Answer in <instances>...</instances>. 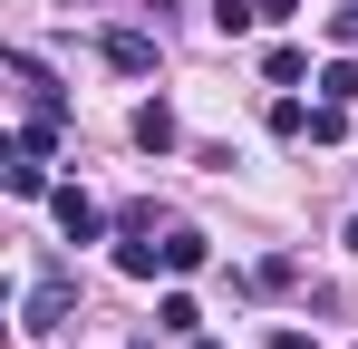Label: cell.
<instances>
[{
  "label": "cell",
  "mask_w": 358,
  "mask_h": 349,
  "mask_svg": "<svg viewBox=\"0 0 358 349\" xmlns=\"http://www.w3.org/2000/svg\"><path fill=\"white\" fill-rule=\"evenodd\" d=\"M271 136H310V107L300 97H271Z\"/></svg>",
  "instance_id": "12"
},
{
  "label": "cell",
  "mask_w": 358,
  "mask_h": 349,
  "mask_svg": "<svg viewBox=\"0 0 358 349\" xmlns=\"http://www.w3.org/2000/svg\"><path fill=\"white\" fill-rule=\"evenodd\" d=\"M291 10H300V0H262V20H291Z\"/></svg>",
  "instance_id": "14"
},
{
  "label": "cell",
  "mask_w": 358,
  "mask_h": 349,
  "mask_svg": "<svg viewBox=\"0 0 358 349\" xmlns=\"http://www.w3.org/2000/svg\"><path fill=\"white\" fill-rule=\"evenodd\" d=\"M194 349H223V340H194Z\"/></svg>",
  "instance_id": "15"
},
{
  "label": "cell",
  "mask_w": 358,
  "mask_h": 349,
  "mask_svg": "<svg viewBox=\"0 0 358 349\" xmlns=\"http://www.w3.org/2000/svg\"><path fill=\"white\" fill-rule=\"evenodd\" d=\"M97 49H107V68H126V78H145V68H155V39H145V29H107Z\"/></svg>",
  "instance_id": "3"
},
{
  "label": "cell",
  "mask_w": 358,
  "mask_h": 349,
  "mask_svg": "<svg viewBox=\"0 0 358 349\" xmlns=\"http://www.w3.org/2000/svg\"><path fill=\"white\" fill-rule=\"evenodd\" d=\"M59 97H49V107H29V116H20V156H59Z\"/></svg>",
  "instance_id": "4"
},
{
  "label": "cell",
  "mask_w": 358,
  "mask_h": 349,
  "mask_svg": "<svg viewBox=\"0 0 358 349\" xmlns=\"http://www.w3.org/2000/svg\"><path fill=\"white\" fill-rule=\"evenodd\" d=\"M68 310H78V282H68V272H39V282H29V301H20V330H29V340H49Z\"/></svg>",
  "instance_id": "1"
},
{
  "label": "cell",
  "mask_w": 358,
  "mask_h": 349,
  "mask_svg": "<svg viewBox=\"0 0 358 349\" xmlns=\"http://www.w3.org/2000/svg\"><path fill=\"white\" fill-rule=\"evenodd\" d=\"M68 10H87V0H68Z\"/></svg>",
  "instance_id": "16"
},
{
  "label": "cell",
  "mask_w": 358,
  "mask_h": 349,
  "mask_svg": "<svg viewBox=\"0 0 358 349\" xmlns=\"http://www.w3.org/2000/svg\"><path fill=\"white\" fill-rule=\"evenodd\" d=\"M262 78H271V88H300V78H310V58H300V49H262Z\"/></svg>",
  "instance_id": "8"
},
{
  "label": "cell",
  "mask_w": 358,
  "mask_h": 349,
  "mask_svg": "<svg viewBox=\"0 0 358 349\" xmlns=\"http://www.w3.org/2000/svg\"><path fill=\"white\" fill-rule=\"evenodd\" d=\"M339 136H349V107H329V97H320V107H310V146H339Z\"/></svg>",
  "instance_id": "9"
},
{
  "label": "cell",
  "mask_w": 358,
  "mask_h": 349,
  "mask_svg": "<svg viewBox=\"0 0 358 349\" xmlns=\"http://www.w3.org/2000/svg\"><path fill=\"white\" fill-rule=\"evenodd\" d=\"M320 97L349 107V97H358V58H329V68H320Z\"/></svg>",
  "instance_id": "7"
},
{
  "label": "cell",
  "mask_w": 358,
  "mask_h": 349,
  "mask_svg": "<svg viewBox=\"0 0 358 349\" xmlns=\"http://www.w3.org/2000/svg\"><path fill=\"white\" fill-rule=\"evenodd\" d=\"M271 349H310V330H271Z\"/></svg>",
  "instance_id": "13"
},
{
  "label": "cell",
  "mask_w": 358,
  "mask_h": 349,
  "mask_svg": "<svg viewBox=\"0 0 358 349\" xmlns=\"http://www.w3.org/2000/svg\"><path fill=\"white\" fill-rule=\"evenodd\" d=\"M175 136H184V126H175V107H165V97H145V107H136V146H145V156H165Z\"/></svg>",
  "instance_id": "5"
},
{
  "label": "cell",
  "mask_w": 358,
  "mask_h": 349,
  "mask_svg": "<svg viewBox=\"0 0 358 349\" xmlns=\"http://www.w3.org/2000/svg\"><path fill=\"white\" fill-rule=\"evenodd\" d=\"M155 330H165V340H194V330H203V310H194L184 291H165V301H155Z\"/></svg>",
  "instance_id": "6"
},
{
  "label": "cell",
  "mask_w": 358,
  "mask_h": 349,
  "mask_svg": "<svg viewBox=\"0 0 358 349\" xmlns=\"http://www.w3.org/2000/svg\"><path fill=\"white\" fill-rule=\"evenodd\" d=\"M49 204H59V233H68V242H97V233H107V214H97V204H87L78 184H59Z\"/></svg>",
  "instance_id": "2"
},
{
  "label": "cell",
  "mask_w": 358,
  "mask_h": 349,
  "mask_svg": "<svg viewBox=\"0 0 358 349\" xmlns=\"http://www.w3.org/2000/svg\"><path fill=\"white\" fill-rule=\"evenodd\" d=\"M252 20H262V0H213V29H223V39H242Z\"/></svg>",
  "instance_id": "11"
},
{
  "label": "cell",
  "mask_w": 358,
  "mask_h": 349,
  "mask_svg": "<svg viewBox=\"0 0 358 349\" xmlns=\"http://www.w3.org/2000/svg\"><path fill=\"white\" fill-rule=\"evenodd\" d=\"M165 272H203V233H165Z\"/></svg>",
  "instance_id": "10"
}]
</instances>
